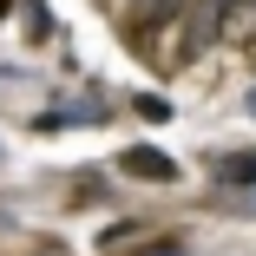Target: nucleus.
<instances>
[{
	"label": "nucleus",
	"instance_id": "7ed1b4c3",
	"mask_svg": "<svg viewBox=\"0 0 256 256\" xmlns=\"http://www.w3.org/2000/svg\"><path fill=\"white\" fill-rule=\"evenodd\" d=\"M144 256H184V250H178V243H164V250H144Z\"/></svg>",
	"mask_w": 256,
	"mask_h": 256
},
{
	"label": "nucleus",
	"instance_id": "f03ea898",
	"mask_svg": "<svg viewBox=\"0 0 256 256\" xmlns=\"http://www.w3.org/2000/svg\"><path fill=\"white\" fill-rule=\"evenodd\" d=\"M224 178L250 190V184H256V158H224Z\"/></svg>",
	"mask_w": 256,
	"mask_h": 256
},
{
	"label": "nucleus",
	"instance_id": "f257e3e1",
	"mask_svg": "<svg viewBox=\"0 0 256 256\" xmlns=\"http://www.w3.org/2000/svg\"><path fill=\"white\" fill-rule=\"evenodd\" d=\"M118 171H132V178H151V184H171V178H178V164L164 158V151H151V144H132L125 158H118Z\"/></svg>",
	"mask_w": 256,
	"mask_h": 256
}]
</instances>
